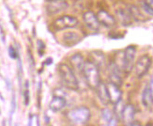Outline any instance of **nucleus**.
Masks as SVG:
<instances>
[{
	"mask_svg": "<svg viewBox=\"0 0 153 126\" xmlns=\"http://www.w3.org/2000/svg\"><path fill=\"white\" fill-rule=\"evenodd\" d=\"M58 74L60 76L62 84L66 88L71 90H77L79 89L78 80L74 75V72L66 63H60L57 67Z\"/></svg>",
	"mask_w": 153,
	"mask_h": 126,
	"instance_id": "1",
	"label": "nucleus"
},
{
	"mask_svg": "<svg viewBox=\"0 0 153 126\" xmlns=\"http://www.w3.org/2000/svg\"><path fill=\"white\" fill-rule=\"evenodd\" d=\"M82 74L85 77V80L88 87L93 89H96L98 85L101 82V76H100V69L97 66L89 61H85Z\"/></svg>",
	"mask_w": 153,
	"mask_h": 126,
	"instance_id": "2",
	"label": "nucleus"
},
{
	"mask_svg": "<svg viewBox=\"0 0 153 126\" xmlns=\"http://www.w3.org/2000/svg\"><path fill=\"white\" fill-rule=\"evenodd\" d=\"M67 117L72 124L84 125L89 122L91 117V112L88 107H79L74 109H71L67 113Z\"/></svg>",
	"mask_w": 153,
	"mask_h": 126,
	"instance_id": "3",
	"label": "nucleus"
},
{
	"mask_svg": "<svg viewBox=\"0 0 153 126\" xmlns=\"http://www.w3.org/2000/svg\"><path fill=\"white\" fill-rule=\"evenodd\" d=\"M136 56V48L134 45H129L127 48L123 51V65L122 72L126 75L131 74V72L134 69Z\"/></svg>",
	"mask_w": 153,
	"mask_h": 126,
	"instance_id": "4",
	"label": "nucleus"
},
{
	"mask_svg": "<svg viewBox=\"0 0 153 126\" xmlns=\"http://www.w3.org/2000/svg\"><path fill=\"white\" fill-rule=\"evenodd\" d=\"M78 25V20L71 15H63L56 18L53 22V28L56 31H62L65 29L74 28Z\"/></svg>",
	"mask_w": 153,
	"mask_h": 126,
	"instance_id": "5",
	"label": "nucleus"
},
{
	"mask_svg": "<svg viewBox=\"0 0 153 126\" xmlns=\"http://www.w3.org/2000/svg\"><path fill=\"white\" fill-rule=\"evenodd\" d=\"M151 62H152L151 57L148 54L142 55L137 59L136 62H134V67L135 70V75L137 78H142L148 74L150 69Z\"/></svg>",
	"mask_w": 153,
	"mask_h": 126,
	"instance_id": "6",
	"label": "nucleus"
},
{
	"mask_svg": "<svg viewBox=\"0 0 153 126\" xmlns=\"http://www.w3.org/2000/svg\"><path fill=\"white\" fill-rule=\"evenodd\" d=\"M46 11L48 14L54 15L68 8V2L66 0H46Z\"/></svg>",
	"mask_w": 153,
	"mask_h": 126,
	"instance_id": "7",
	"label": "nucleus"
},
{
	"mask_svg": "<svg viewBox=\"0 0 153 126\" xmlns=\"http://www.w3.org/2000/svg\"><path fill=\"white\" fill-rule=\"evenodd\" d=\"M83 19L88 28L94 30V31H97L100 28V25L101 24H100L99 20L97 18V15L94 12H92L90 10L85 11L83 15Z\"/></svg>",
	"mask_w": 153,
	"mask_h": 126,
	"instance_id": "8",
	"label": "nucleus"
},
{
	"mask_svg": "<svg viewBox=\"0 0 153 126\" xmlns=\"http://www.w3.org/2000/svg\"><path fill=\"white\" fill-rule=\"evenodd\" d=\"M97 18L99 20V22L101 25H104L105 28H113V26L116 25V18L114 16H112L110 13H108L104 10H99L98 14H97Z\"/></svg>",
	"mask_w": 153,
	"mask_h": 126,
	"instance_id": "9",
	"label": "nucleus"
},
{
	"mask_svg": "<svg viewBox=\"0 0 153 126\" xmlns=\"http://www.w3.org/2000/svg\"><path fill=\"white\" fill-rule=\"evenodd\" d=\"M106 87H107V90H108L110 103L115 104L121 100L122 99V92H121L120 88H119L118 86L109 82L107 85H106Z\"/></svg>",
	"mask_w": 153,
	"mask_h": 126,
	"instance_id": "10",
	"label": "nucleus"
},
{
	"mask_svg": "<svg viewBox=\"0 0 153 126\" xmlns=\"http://www.w3.org/2000/svg\"><path fill=\"white\" fill-rule=\"evenodd\" d=\"M142 103L145 107L150 108L153 104V89H152V79H150V83L145 87L142 92Z\"/></svg>",
	"mask_w": 153,
	"mask_h": 126,
	"instance_id": "11",
	"label": "nucleus"
},
{
	"mask_svg": "<svg viewBox=\"0 0 153 126\" xmlns=\"http://www.w3.org/2000/svg\"><path fill=\"white\" fill-rule=\"evenodd\" d=\"M115 14L119 24H121L124 26H129L132 23V19L130 15V13L127 9H117L115 10Z\"/></svg>",
	"mask_w": 153,
	"mask_h": 126,
	"instance_id": "12",
	"label": "nucleus"
},
{
	"mask_svg": "<svg viewBox=\"0 0 153 126\" xmlns=\"http://www.w3.org/2000/svg\"><path fill=\"white\" fill-rule=\"evenodd\" d=\"M134 115H135V108L132 104H129L127 105H124L122 112H121L120 119L124 122V124L129 125L130 122L134 121Z\"/></svg>",
	"mask_w": 153,
	"mask_h": 126,
	"instance_id": "13",
	"label": "nucleus"
},
{
	"mask_svg": "<svg viewBox=\"0 0 153 126\" xmlns=\"http://www.w3.org/2000/svg\"><path fill=\"white\" fill-rule=\"evenodd\" d=\"M85 58L80 53H76V54L72 55L70 57V63L71 65V69H74L79 72H82L84 65H85Z\"/></svg>",
	"mask_w": 153,
	"mask_h": 126,
	"instance_id": "14",
	"label": "nucleus"
},
{
	"mask_svg": "<svg viewBox=\"0 0 153 126\" xmlns=\"http://www.w3.org/2000/svg\"><path fill=\"white\" fill-rule=\"evenodd\" d=\"M62 40L63 42L65 43V45L67 46H74L76 45L77 43H79L81 42L82 38L80 37V35L76 32H72V31H69V32H65L63 36H62Z\"/></svg>",
	"mask_w": 153,
	"mask_h": 126,
	"instance_id": "15",
	"label": "nucleus"
},
{
	"mask_svg": "<svg viewBox=\"0 0 153 126\" xmlns=\"http://www.w3.org/2000/svg\"><path fill=\"white\" fill-rule=\"evenodd\" d=\"M96 90H97V94H98L100 101H101L102 104L107 105L108 104H110V98L108 94L107 87H106V85L104 83L100 82L98 87L96 88Z\"/></svg>",
	"mask_w": 153,
	"mask_h": 126,
	"instance_id": "16",
	"label": "nucleus"
},
{
	"mask_svg": "<svg viewBox=\"0 0 153 126\" xmlns=\"http://www.w3.org/2000/svg\"><path fill=\"white\" fill-rule=\"evenodd\" d=\"M90 57H91V62L94 63L97 67L100 69L102 67H104L106 64V58H105V55L102 51L100 50H95L92 51L90 53Z\"/></svg>",
	"mask_w": 153,
	"mask_h": 126,
	"instance_id": "17",
	"label": "nucleus"
},
{
	"mask_svg": "<svg viewBox=\"0 0 153 126\" xmlns=\"http://www.w3.org/2000/svg\"><path fill=\"white\" fill-rule=\"evenodd\" d=\"M120 72L121 71L119 70L114 63H112L111 69H110V74H109V82L118 86V87H120L122 85V78H121Z\"/></svg>",
	"mask_w": 153,
	"mask_h": 126,
	"instance_id": "18",
	"label": "nucleus"
},
{
	"mask_svg": "<svg viewBox=\"0 0 153 126\" xmlns=\"http://www.w3.org/2000/svg\"><path fill=\"white\" fill-rule=\"evenodd\" d=\"M127 10L130 13V15L132 20H134L136 22H146L147 18L142 13L140 9L136 7L135 5H127Z\"/></svg>",
	"mask_w": 153,
	"mask_h": 126,
	"instance_id": "19",
	"label": "nucleus"
},
{
	"mask_svg": "<svg viewBox=\"0 0 153 126\" xmlns=\"http://www.w3.org/2000/svg\"><path fill=\"white\" fill-rule=\"evenodd\" d=\"M65 105H66V98L54 95L50 103V109H52L55 112H57L63 109L65 107Z\"/></svg>",
	"mask_w": 153,
	"mask_h": 126,
	"instance_id": "20",
	"label": "nucleus"
},
{
	"mask_svg": "<svg viewBox=\"0 0 153 126\" xmlns=\"http://www.w3.org/2000/svg\"><path fill=\"white\" fill-rule=\"evenodd\" d=\"M102 117L106 122H108V125L117 124V120L115 118V115H113L112 111H110L108 108H104L102 110Z\"/></svg>",
	"mask_w": 153,
	"mask_h": 126,
	"instance_id": "21",
	"label": "nucleus"
},
{
	"mask_svg": "<svg viewBox=\"0 0 153 126\" xmlns=\"http://www.w3.org/2000/svg\"><path fill=\"white\" fill-rule=\"evenodd\" d=\"M29 82L28 81H25V93H24V98H25V105H28L30 103V95H29Z\"/></svg>",
	"mask_w": 153,
	"mask_h": 126,
	"instance_id": "22",
	"label": "nucleus"
},
{
	"mask_svg": "<svg viewBox=\"0 0 153 126\" xmlns=\"http://www.w3.org/2000/svg\"><path fill=\"white\" fill-rule=\"evenodd\" d=\"M141 6H142V9L146 11V13H148V15H149L150 17H152L153 15V10L151 7H149L147 3L144 1H141Z\"/></svg>",
	"mask_w": 153,
	"mask_h": 126,
	"instance_id": "23",
	"label": "nucleus"
},
{
	"mask_svg": "<svg viewBox=\"0 0 153 126\" xmlns=\"http://www.w3.org/2000/svg\"><path fill=\"white\" fill-rule=\"evenodd\" d=\"M9 55L12 59H16V58L19 57L18 53H17V51L15 50V48L13 47V46H10V47H9Z\"/></svg>",
	"mask_w": 153,
	"mask_h": 126,
	"instance_id": "24",
	"label": "nucleus"
},
{
	"mask_svg": "<svg viewBox=\"0 0 153 126\" xmlns=\"http://www.w3.org/2000/svg\"><path fill=\"white\" fill-rule=\"evenodd\" d=\"M38 50H39V56H42L43 51L45 50V44H44L43 42L39 41V40L38 41Z\"/></svg>",
	"mask_w": 153,
	"mask_h": 126,
	"instance_id": "25",
	"label": "nucleus"
},
{
	"mask_svg": "<svg viewBox=\"0 0 153 126\" xmlns=\"http://www.w3.org/2000/svg\"><path fill=\"white\" fill-rule=\"evenodd\" d=\"M16 109V98H15V94L12 95V99H11V111H10V116H12V114L15 112Z\"/></svg>",
	"mask_w": 153,
	"mask_h": 126,
	"instance_id": "26",
	"label": "nucleus"
},
{
	"mask_svg": "<svg viewBox=\"0 0 153 126\" xmlns=\"http://www.w3.org/2000/svg\"><path fill=\"white\" fill-rule=\"evenodd\" d=\"M54 95L66 98V93L64 92V90H62L61 89H55V90H54Z\"/></svg>",
	"mask_w": 153,
	"mask_h": 126,
	"instance_id": "27",
	"label": "nucleus"
},
{
	"mask_svg": "<svg viewBox=\"0 0 153 126\" xmlns=\"http://www.w3.org/2000/svg\"><path fill=\"white\" fill-rule=\"evenodd\" d=\"M145 2L147 3L149 7L153 8V0H145Z\"/></svg>",
	"mask_w": 153,
	"mask_h": 126,
	"instance_id": "28",
	"label": "nucleus"
},
{
	"mask_svg": "<svg viewBox=\"0 0 153 126\" xmlns=\"http://www.w3.org/2000/svg\"><path fill=\"white\" fill-rule=\"evenodd\" d=\"M52 63H53V58H47V59H46V61H45L44 64L49 65V64H52Z\"/></svg>",
	"mask_w": 153,
	"mask_h": 126,
	"instance_id": "29",
	"label": "nucleus"
},
{
	"mask_svg": "<svg viewBox=\"0 0 153 126\" xmlns=\"http://www.w3.org/2000/svg\"><path fill=\"white\" fill-rule=\"evenodd\" d=\"M129 125H141L140 122H134V121H132L131 122L129 123Z\"/></svg>",
	"mask_w": 153,
	"mask_h": 126,
	"instance_id": "30",
	"label": "nucleus"
}]
</instances>
